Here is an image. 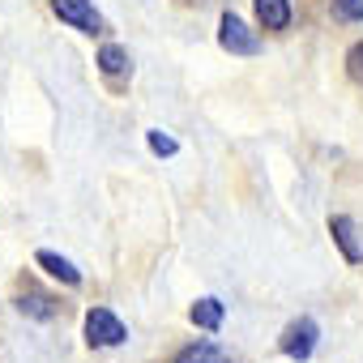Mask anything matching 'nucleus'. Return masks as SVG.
<instances>
[{
  "label": "nucleus",
  "mask_w": 363,
  "mask_h": 363,
  "mask_svg": "<svg viewBox=\"0 0 363 363\" xmlns=\"http://www.w3.org/2000/svg\"><path fill=\"white\" fill-rule=\"evenodd\" d=\"M128 333H124V320L107 308H90L86 312V342L90 346H120Z\"/></svg>",
  "instance_id": "nucleus-1"
},
{
  "label": "nucleus",
  "mask_w": 363,
  "mask_h": 363,
  "mask_svg": "<svg viewBox=\"0 0 363 363\" xmlns=\"http://www.w3.org/2000/svg\"><path fill=\"white\" fill-rule=\"evenodd\" d=\"M218 43H223V52H231V56H257V52H261V39H257L235 13H223V22H218Z\"/></svg>",
  "instance_id": "nucleus-2"
},
{
  "label": "nucleus",
  "mask_w": 363,
  "mask_h": 363,
  "mask_svg": "<svg viewBox=\"0 0 363 363\" xmlns=\"http://www.w3.org/2000/svg\"><path fill=\"white\" fill-rule=\"evenodd\" d=\"M52 9H56L60 22L77 26L82 35H99L103 30V18H99V9L90 5V0H52Z\"/></svg>",
  "instance_id": "nucleus-3"
},
{
  "label": "nucleus",
  "mask_w": 363,
  "mask_h": 363,
  "mask_svg": "<svg viewBox=\"0 0 363 363\" xmlns=\"http://www.w3.org/2000/svg\"><path fill=\"white\" fill-rule=\"evenodd\" d=\"M316 333H320V329H316V320H312V316H303V320H295V325L282 333V342H278V346H282V354H291V359H299V363H303V359L312 354V346H316Z\"/></svg>",
  "instance_id": "nucleus-4"
},
{
  "label": "nucleus",
  "mask_w": 363,
  "mask_h": 363,
  "mask_svg": "<svg viewBox=\"0 0 363 363\" xmlns=\"http://www.w3.org/2000/svg\"><path fill=\"white\" fill-rule=\"evenodd\" d=\"M329 235H333V244L342 248V257H346L350 265H363V244H359V227H354V218H346V214L329 218Z\"/></svg>",
  "instance_id": "nucleus-5"
},
{
  "label": "nucleus",
  "mask_w": 363,
  "mask_h": 363,
  "mask_svg": "<svg viewBox=\"0 0 363 363\" xmlns=\"http://www.w3.org/2000/svg\"><path fill=\"white\" fill-rule=\"evenodd\" d=\"M35 261H39V265H43V269L52 274V278H60L65 286H77V282H82V269H77V265H73L69 257H60V252H48V248H43V252H39Z\"/></svg>",
  "instance_id": "nucleus-6"
},
{
  "label": "nucleus",
  "mask_w": 363,
  "mask_h": 363,
  "mask_svg": "<svg viewBox=\"0 0 363 363\" xmlns=\"http://www.w3.org/2000/svg\"><path fill=\"white\" fill-rule=\"evenodd\" d=\"M257 18L265 30H286L291 26V0H257Z\"/></svg>",
  "instance_id": "nucleus-7"
},
{
  "label": "nucleus",
  "mask_w": 363,
  "mask_h": 363,
  "mask_svg": "<svg viewBox=\"0 0 363 363\" xmlns=\"http://www.w3.org/2000/svg\"><path fill=\"white\" fill-rule=\"evenodd\" d=\"M175 363H231V354L223 346H214V342H193V346H184L175 354Z\"/></svg>",
  "instance_id": "nucleus-8"
},
{
  "label": "nucleus",
  "mask_w": 363,
  "mask_h": 363,
  "mask_svg": "<svg viewBox=\"0 0 363 363\" xmlns=\"http://www.w3.org/2000/svg\"><path fill=\"white\" fill-rule=\"evenodd\" d=\"M223 312H227V308H223V299L206 295V299H197V303H193V325H197V329H210V333H214V329L223 325Z\"/></svg>",
  "instance_id": "nucleus-9"
},
{
  "label": "nucleus",
  "mask_w": 363,
  "mask_h": 363,
  "mask_svg": "<svg viewBox=\"0 0 363 363\" xmlns=\"http://www.w3.org/2000/svg\"><path fill=\"white\" fill-rule=\"evenodd\" d=\"M99 69L107 73V77H124L133 65H128V52L124 48H116V43H107L103 52H99Z\"/></svg>",
  "instance_id": "nucleus-10"
},
{
  "label": "nucleus",
  "mask_w": 363,
  "mask_h": 363,
  "mask_svg": "<svg viewBox=\"0 0 363 363\" xmlns=\"http://www.w3.org/2000/svg\"><path fill=\"white\" fill-rule=\"evenodd\" d=\"M18 312H22V316H35V320H52V316H56L52 299H48V295H35V291L18 295Z\"/></svg>",
  "instance_id": "nucleus-11"
},
{
  "label": "nucleus",
  "mask_w": 363,
  "mask_h": 363,
  "mask_svg": "<svg viewBox=\"0 0 363 363\" xmlns=\"http://www.w3.org/2000/svg\"><path fill=\"white\" fill-rule=\"evenodd\" d=\"M337 22H363V0H333Z\"/></svg>",
  "instance_id": "nucleus-12"
},
{
  "label": "nucleus",
  "mask_w": 363,
  "mask_h": 363,
  "mask_svg": "<svg viewBox=\"0 0 363 363\" xmlns=\"http://www.w3.org/2000/svg\"><path fill=\"white\" fill-rule=\"evenodd\" d=\"M145 141H150V150H154L158 158H171V154L179 150V145H175V137H167L162 128H150V137H145Z\"/></svg>",
  "instance_id": "nucleus-13"
},
{
  "label": "nucleus",
  "mask_w": 363,
  "mask_h": 363,
  "mask_svg": "<svg viewBox=\"0 0 363 363\" xmlns=\"http://www.w3.org/2000/svg\"><path fill=\"white\" fill-rule=\"evenodd\" d=\"M346 69H350L354 82H363V43H354V48L346 52Z\"/></svg>",
  "instance_id": "nucleus-14"
}]
</instances>
